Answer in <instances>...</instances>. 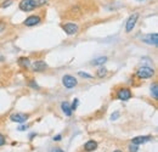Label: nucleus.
I'll use <instances>...</instances> for the list:
<instances>
[{
	"label": "nucleus",
	"mask_w": 158,
	"mask_h": 152,
	"mask_svg": "<svg viewBox=\"0 0 158 152\" xmlns=\"http://www.w3.org/2000/svg\"><path fill=\"white\" fill-rule=\"evenodd\" d=\"M62 84L66 89H73V88L77 87L78 80H77L76 77L71 76V74H64L62 77Z\"/></svg>",
	"instance_id": "obj_6"
},
{
	"label": "nucleus",
	"mask_w": 158,
	"mask_h": 152,
	"mask_svg": "<svg viewBox=\"0 0 158 152\" xmlns=\"http://www.w3.org/2000/svg\"><path fill=\"white\" fill-rule=\"evenodd\" d=\"M61 27L67 36H74L79 32V26L74 22H66Z\"/></svg>",
	"instance_id": "obj_3"
},
{
	"label": "nucleus",
	"mask_w": 158,
	"mask_h": 152,
	"mask_svg": "<svg viewBox=\"0 0 158 152\" xmlns=\"http://www.w3.org/2000/svg\"><path fill=\"white\" fill-rule=\"evenodd\" d=\"M34 136H37V134H35V133H32L31 135H29V139H31V140H33V139H34Z\"/></svg>",
	"instance_id": "obj_30"
},
{
	"label": "nucleus",
	"mask_w": 158,
	"mask_h": 152,
	"mask_svg": "<svg viewBox=\"0 0 158 152\" xmlns=\"http://www.w3.org/2000/svg\"><path fill=\"white\" fill-rule=\"evenodd\" d=\"M78 76L84 78V79H93V76L89 74V73H86V72H78Z\"/></svg>",
	"instance_id": "obj_21"
},
{
	"label": "nucleus",
	"mask_w": 158,
	"mask_h": 152,
	"mask_svg": "<svg viewBox=\"0 0 158 152\" xmlns=\"http://www.w3.org/2000/svg\"><path fill=\"white\" fill-rule=\"evenodd\" d=\"M139 17H140L139 12H134V14H131L129 16V19H127V24H125V32L127 33H130L135 28V26H136V23L139 21Z\"/></svg>",
	"instance_id": "obj_5"
},
{
	"label": "nucleus",
	"mask_w": 158,
	"mask_h": 152,
	"mask_svg": "<svg viewBox=\"0 0 158 152\" xmlns=\"http://www.w3.org/2000/svg\"><path fill=\"white\" fill-rule=\"evenodd\" d=\"M139 1H142V0H139Z\"/></svg>",
	"instance_id": "obj_32"
},
{
	"label": "nucleus",
	"mask_w": 158,
	"mask_h": 152,
	"mask_svg": "<svg viewBox=\"0 0 158 152\" xmlns=\"http://www.w3.org/2000/svg\"><path fill=\"white\" fill-rule=\"evenodd\" d=\"M28 118H29V116H28L27 113L17 112V113L10 114V120H11V122H15V123H24Z\"/></svg>",
	"instance_id": "obj_10"
},
{
	"label": "nucleus",
	"mask_w": 158,
	"mask_h": 152,
	"mask_svg": "<svg viewBox=\"0 0 158 152\" xmlns=\"http://www.w3.org/2000/svg\"><path fill=\"white\" fill-rule=\"evenodd\" d=\"M113 152H123L122 150H116V151H113Z\"/></svg>",
	"instance_id": "obj_31"
},
{
	"label": "nucleus",
	"mask_w": 158,
	"mask_h": 152,
	"mask_svg": "<svg viewBox=\"0 0 158 152\" xmlns=\"http://www.w3.org/2000/svg\"><path fill=\"white\" fill-rule=\"evenodd\" d=\"M128 150H129V152H138L139 146L138 145H135V144H130V145L128 146Z\"/></svg>",
	"instance_id": "obj_22"
},
{
	"label": "nucleus",
	"mask_w": 158,
	"mask_h": 152,
	"mask_svg": "<svg viewBox=\"0 0 158 152\" xmlns=\"http://www.w3.org/2000/svg\"><path fill=\"white\" fill-rule=\"evenodd\" d=\"M116 97L120 101H128L133 97V93L128 87H122L116 91Z\"/></svg>",
	"instance_id": "obj_2"
},
{
	"label": "nucleus",
	"mask_w": 158,
	"mask_h": 152,
	"mask_svg": "<svg viewBox=\"0 0 158 152\" xmlns=\"http://www.w3.org/2000/svg\"><path fill=\"white\" fill-rule=\"evenodd\" d=\"M60 140H62V135H61V134L56 135V136H54V141H60Z\"/></svg>",
	"instance_id": "obj_29"
},
{
	"label": "nucleus",
	"mask_w": 158,
	"mask_h": 152,
	"mask_svg": "<svg viewBox=\"0 0 158 152\" xmlns=\"http://www.w3.org/2000/svg\"><path fill=\"white\" fill-rule=\"evenodd\" d=\"M5 144H6V139H5V136L2 134L0 133V146H4Z\"/></svg>",
	"instance_id": "obj_27"
},
{
	"label": "nucleus",
	"mask_w": 158,
	"mask_h": 152,
	"mask_svg": "<svg viewBox=\"0 0 158 152\" xmlns=\"http://www.w3.org/2000/svg\"><path fill=\"white\" fill-rule=\"evenodd\" d=\"M106 62H107V57L101 56V57H98L96 60H93L91 61V65H94V66H103Z\"/></svg>",
	"instance_id": "obj_16"
},
{
	"label": "nucleus",
	"mask_w": 158,
	"mask_h": 152,
	"mask_svg": "<svg viewBox=\"0 0 158 152\" xmlns=\"http://www.w3.org/2000/svg\"><path fill=\"white\" fill-rule=\"evenodd\" d=\"M43 21V16L39 15V14H34V15H31L28 16L27 19L23 21V24L26 27H35L38 26L40 22Z\"/></svg>",
	"instance_id": "obj_4"
},
{
	"label": "nucleus",
	"mask_w": 158,
	"mask_h": 152,
	"mask_svg": "<svg viewBox=\"0 0 158 152\" xmlns=\"http://www.w3.org/2000/svg\"><path fill=\"white\" fill-rule=\"evenodd\" d=\"M14 1H15V0H5V1H2V4L0 5V7H1V9H6V7L11 6V5L14 4Z\"/></svg>",
	"instance_id": "obj_20"
},
{
	"label": "nucleus",
	"mask_w": 158,
	"mask_h": 152,
	"mask_svg": "<svg viewBox=\"0 0 158 152\" xmlns=\"http://www.w3.org/2000/svg\"><path fill=\"white\" fill-rule=\"evenodd\" d=\"M19 9L23 12H31V11L35 10V7L33 6L31 0H21L19 2Z\"/></svg>",
	"instance_id": "obj_9"
},
{
	"label": "nucleus",
	"mask_w": 158,
	"mask_h": 152,
	"mask_svg": "<svg viewBox=\"0 0 158 152\" xmlns=\"http://www.w3.org/2000/svg\"><path fill=\"white\" fill-rule=\"evenodd\" d=\"M78 103H79V100H78V99H74L73 103L71 105V108H72V111H76V110H77V107H78Z\"/></svg>",
	"instance_id": "obj_24"
},
{
	"label": "nucleus",
	"mask_w": 158,
	"mask_h": 152,
	"mask_svg": "<svg viewBox=\"0 0 158 152\" xmlns=\"http://www.w3.org/2000/svg\"><path fill=\"white\" fill-rule=\"evenodd\" d=\"M31 1H32L33 6L35 7V10L43 7V6H45V5H48L50 2V0H31Z\"/></svg>",
	"instance_id": "obj_15"
},
{
	"label": "nucleus",
	"mask_w": 158,
	"mask_h": 152,
	"mask_svg": "<svg viewBox=\"0 0 158 152\" xmlns=\"http://www.w3.org/2000/svg\"><path fill=\"white\" fill-rule=\"evenodd\" d=\"M135 76L138 77L139 79H150L155 76V70L150 66H141L136 70Z\"/></svg>",
	"instance_id": "obj_1"
},
{
	"label": "nucleus",
	"mask_w": 158,
	"mask_h": 152,
	"mask_svg": "<svg viewBox=\"0 0 158 152\" xmlns=\"http://www.w3.org/2000/svg\"><path fill=\"white\" fill-rule=\"evenodd\" d=\"M107 73H108L107 68L103 67V66H100L99 68H98V71H96V77L98 78H105V77L107 76Z\"/></svg>",
	"instance_id": "obj_17"
},
{
	"label": "nucleus",
	"mask_w": 158,
	"mask_h": 152,
	"mask_svg": "<svg viewBox=\"0 0 158 152\" xmlns=\"http://www.w3.org/2000/svg\"><path fill=\"white\" fill-rule=\"evenodd\" d=\"M31 60H29V57H20L19 60H17V65L20 66L21 68H24V70H27V68H29L31 67Z\"/></svg>",
	"instance_id": "obj_13"
},
{
	"label": "nucleus",
	"mask_w": 158,
	"mask_h": 152,
	"mask_svg": "<svg viewBox=\"0 0 158 152\" xmlns=\"http://www.w3.org/2000/svg\"><path fill=\"white\" fill-rule=\"evenodd\" d=\"M28 128H29L28 124H22V125H20V127L17 128V130H19V132H24V130H27Z\"/></svg>",
	"instance_id": "obj_25"
},
{
	"label": "nucleus",
	"mask_w": 158,
	"mask_h": 152,
	"mask_svg": "<svg viewBox=\"0 0 158 152\" xmlns=\"http://www.w3.org/2000/svg\"><path fill=\"white\" fill-rule=\"evenodd\" d=\"M141 40L148 45H153V46H157L158 44V34L157 33H150V34H146V36H142Z\"/></svg>",
	"instance_id": "obj_8"
},
{
	"label": "nucleus",
	"mask_w": 158,
	"mask_h": 152,
	"mask_svg": "<svg viewBox=\"0 0 158 152\" xmlns=\"http://www.w3.org/2000/svg\"><path fill=\"white\" fill-rule=\"evenodd\" d=\"M61 110H62V112L66 114L67 117H71L72 116V108H71V103L69 102L63 101L61 103Z\"/></svg>",
	"instance_id": "obj_14"
},
{
	"label": "nucleus",
	"mask_w": 158,
	"mask_h": 152,
	"mask_svg": "<svg viewBox=\"0 0 158 152\" xmlns=\"http://www.w3.org/2000/svg\"><path fill=\"white\" fill-rule=\"evenodd\" d=\"M6 29H7V23H6V21L0 19V34L4 33Z\"/></svg>",
	"instance_id": "obj_19"
},
{
	"label": "nucleus",
	"mask_w": 158,
	"mask_h": 152,
	"mask_svg": "<svg viewBox=\"0 0 158 152\" xmlns=\"http://www.w3.org/2000/svg\"><path fill=\"white\" fill-rule=\"evenodd\" d=\"M49 152H64L63 150H61L60 147H54V149H51Z\"/></svg>",
	"instance_id": "obj_28"
},
{
	"label": "nucleus",
	"mask_w": 158,
	"mask_h": 152,
	"mask_svg": "<svg viewBox=\"0 0 158 152\" xmlns=\"http://www.w3.org/2000/svg\"><path fill=\"white\" fill-rule=\"evenodd\" d=\"M152 140V136L151 135H142V136H136L131 140V144H135V145H142V144H146L148 141Z\"/></svg>",
	"instance_id": "obj_11"
},
{
	"label": "nucleus",
	"mask_w": 158,
	"mask_h": 152,
	"mask_svg": "<svg viewBox=\"0 0 158 152\" xmlns=\"http://www.w3.org/2000/svg\"><path fill=\"white\" fill-rule=\"evenodd\" d=\"M28 85H29V88H32V89H37V90L39 89V85L37 84V82H35L34 79H32V80L28 83Z\"/></svg>",
	"instance_id": "obj_23"
},
{
	"label": "nucleus",
	"mask_w": 158,
	"mask_h": 152,
	"mask_svg": "<svg viewBox=\"0 0 158 152\" xmlns=\"http://www.w3.org/2000/svg\"><path fill=\"white\" fill-rule=\"evenodd\" d=\"M98 149V142L95 140H89L84 144V151L85 152H93Z\"/></svg>",
	"instance_id": "obj_12"
},
{
	"label": "nucleus",
	"mask_w": 158,
	"mask_h": 152,
	"mask_svg": "<svg viewBox=\"0 0 158 152\" xmlns=\"http://www.w3.org/2000/svg\"><path fill=\"white\" fill-rule=\"evenodd\" d=\"M33 72H35V73H39V72H44V71H46L48 70V63L45 62V61H43V60H37V61H34L33 63H31V67H29Z\"/></svg>",
	"instance_id": "obj_7"
},
{
	"label": "nucleus",
	"mask_w": 158,
	"mask_h": 152,
	"mask_svg": "<svg viewBox=\"0 0 158 152\" xmlns=\"http://www.w3.org/2000/svg\"><path fill=\"white\" fill-rule=\"evenodd\" d=\"M119 116H120V113H119L118 111H116V112H113V113L111 114V119L112 120H116V119H118Z\"/></svg>",
	"instance_id": "obj_26"
},
{
	"label": "nucleus",
	"mask_w": 158,
	"mask_h": 152,
	"mask_svg": "<svg viewBox=\"0 0 158 152\" xmlns=\"http://www.w3.org/2000/svg\"><path fill=\"white\" fill-rule=\"evenodd\" d=\"M150 91H151V95L155 100L158 99V84L155 82L153 84H151V88H150Z\"/></svg>",
	"instance_id": "obj_18"
}]
</instances>
